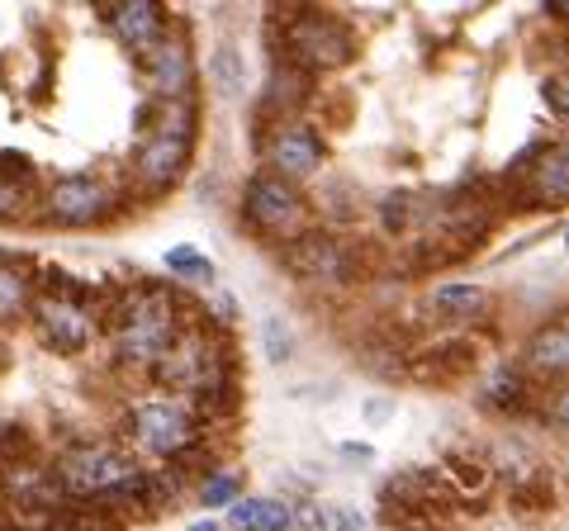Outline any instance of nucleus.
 I'll list each match as a JSON object with an SVG mask.
<instances>
[{"mask_svg":"<svg viewBox=\"0 0 569 531\" xmlns=\"http://www.w3.org/2000/svg\"><path fill=\"white\" fill-rule=\"evenodd\" d=\"M194 313H200V304L171 280L104 285L100 342L110 347V361L123 375H152V365L167 357V347L181 338V328Z\"/></svg>","mask_w":569,"mask_h":531,"instance_id":"1","label":"nucleus"},{"mask_svg":"<svg viewBox=\"0 0 569 531\" xmlns=\"http://www.w3.org/2000/svg\"><path fill=\"white\" fill-rule=\"evenodd\" d=\"M119 447L133 451L142 465L162 470V465H176L181 455L200 451L209 441V428L194 409L181 399V394H162V389H152V394H133L129 403L119 409Z\"/></svg>","mask_w":569,"mask_h":531,"instance_id":"2","label":"nucleus"},{"mask_svg":"<svg viewBox=\"0 0 569 531\" xmlns=\"http://www.w3.org/2000/svg\"><path fill=\"white\" fill-rule=\"evenodd\" d=\"M194 138H200V104L148 100V110L138 119V148H133V186L148 200L181 186V176L190 171V157H194Z\"/></svg>","mask_w":569,"mask_h":531,"instance_id":"3","label":"nucleus"},{"mask_svg":"<svg viewBox=\"0 0 569 531\" xmlns=\"http://www.w3.org/2000/svg\"><path fill=\"white\" fill-rule=\"evenodd\" d=\"M148 380L162 389V394H181V399H200V394H219V389H238L233 342H228V332L200 309L181 328V338L167 347V357L152 365Z\"/></svg>","mask_w":569,"mask_h":531,"instance_id":"4","label":"nucleus"},{"mask_svg":"<svg viewBox=\"0 0 569 531\" xmlns=\"http://www.w3.org/2000/svg\"><path fill=\"white\" fill-rule=\"evenodd\" d=\"M266 33H271L276 62H290L305 77L342 72L356 58V33L342 14H332V10H313V6L276 10L271 20H266Z\"/></svg>","mask_w":569,"mask_h":531,"instance_id":"5","label":"nucleus"},{"mask_svg":"<svg viewBox=\"0 0 569 531\" xmlns=\"http://www.w3.org/2000/svg\"><path fill=\"white\" fill-rule=\"evenodd\" d=\"M238 209H242V223L252 228V238L276 242V247L295 242L299 233H309L313 219H318L309 194L299 186H290V181H280V176H271L266 167L247 176V186L238 194Z\"/></svg>","mask_w":569,"mask_h":531,"instance_id":"6","label":"nucleus"},{"mask_svg":"<svg viewBox=\"0 0 569 531\" xmlns=\"http://www.w3.org/2000/svg\"><path fill=\"white\" fill-rule=\"evenodd\" d=\"M52 474L67 499L77 503H100L104 493H114L123 480H133L142 470V460L133 451H123L119 441H71L48 460Z\"/></svg>","mask_w":569,"mask_h":531,"instance_id":"7","label":"nucleus"},{"mask_svg":"<svg viewBox=\"0 0 569 531\" xmlns=\"http://www.w3.org/2000/svg\"><path fill=\"white\" fill-rule=\"evenodd\" d=\"M276 257L295 280H305V285H323V290L351 285V280L366 275V252L361 247H356L351 238H342V233H332V228H323V223H313L309 233H299L295 242L276 247Z\"/></svg>","mask_w":569,"mask_h":531,"instance_id":"8","label":"nucleus"},{"mask_svg":"<svg viewBox=\"0 0 569 531\" xmlns=\"http://www.w3.org/2000/svg\"><path fill=\"white\" fill-rule=\"evenodd\" d=\"M123 200H129V194L114 190L104 176L67 171L39 190V219L58 223V228H96V223H110L123 209Z\"/></svg>","mask_w":569,"mask_h":531,"instance_id":"9","label":"nucleus"},{"mask_svg":"<svg viewBox=\"0 0 569 531\" xmlns=\"http://www.w3.org/2000/svg\"><path fill=\"white\" fill-rule=\"evenodd\" d=\"M29 328L48 351L58 357H81L100 342V304H81V299H52L33 294Z\"/></svg>","mask_w":569,"mask_h":531,"instance_id":"10","label":"nucleus"},{"mask_svg":"<svg viewBox=\"0 0 569 531\" xmlns=\"http://www.w3.org/2000/svg\"><path fill=\"white\" fill-rule=\"evenodd\" d=\"M261 157H266V171L280 176V181H309V176L323 171L328 162V138L313 129V123H271L261 133Z\"/></svg>","mask_w":569,"mask_h":531,"instance_id":"11","label":"nucleus"},{"mask_svg":"<svg viewBox=\"0 0 569 531\" xmlns=\"http://www.w3.org/2000/svg\"><path fill=\"white\" fill-rule=\"evenodd\" d=\"M142 86H148L152 104L167 100H194V81H200V67H194V48L186 33H167L157 48H148L138 58Z\"/></svg>","mask_w":569,"mask_h":531,"instance_id":"12","label":"nucleus"},{"mask_svg":"<svg viewBox=\"0 0 569 531\" xmlns=\"http://www.w3.org/2000/svg\"><path fill=\"white\" fill-rule=\"evenodd\" d=\"M522 375L537 389H550V384L569 380V304L560 313H550L546 323L527 338V347H522Z\"/></svg>","mask_w":569,"mask_h":531,"instance_id":"13","label":"nucleus"},{"mask_svg":"<svg viewBox=\"0 0 569 531\" xmlns=\"http://www.w3.org/2000/svg\"><path fill=\"white\" fill-rule=\"evenodd\" d=\"M100 24L114 33V39L133 52V62L142 58L148 48H157L171 33V14L152 0H114V6L100 10Z\"/></svg>","mask_w":569,"mask_h":531,"instance_id":"14","label":"nucleus"},{"mask_svg":"<svg viewBox=\"0 0 569 531\" xmlns=\"http://www.w3.org/2000/svg\"><path fill=\"white\" fill-rule=\"evenodd\" d=\"M522 194H531V209L569 204V138L565 143L531 148L522 162Z\"/></svg>","mask_w":569,"mask_h":531,"instance_id":"15","label":"nucleus"},{"mask_svg":"<svg viewBox=\"0 0 569 531\" xmlns=\"http://www.w3.org/2000/svg\"><path fill=\"white\" fill-rule=\"evenodd\" d=\"M475 370H479V342H466V338L418 347L413 361H408V375H413L418 384H432V389H447L456 380H470Z\"/></svg>","mask_w":569,"mask_h":531,"instance_id":"16","label":"nucleus"},{"mask_svg":"<svg viewBox=\"0 0 569 531\" xmlns=\"http://www.w3.org/2000/svg\"><path fill=\"white\" fill-rule=\"evenodd\" d=\"M475 399H479V409H489V413H498V418L541 413L537 384L522 375V365H493L489 375L475 384Z\"/></svg>","mask_w":569,"mask_h":531,"instance_id":"17","label":"nucleus"},{"mask_svg":"<svg viewBox=\"0 0 569 531\" xmlns=\"http://www.w3.org/2000/svg\"><path fill=\"white\" fill-rule=\"evenodd\" d=\"M309 100H313V77H305L290 62H276L271 81H266V96L257 104V114H261L266 129H271V123H295Z\"/></svg>","mask_w":569,"mask_h":531,"instance_id":"18","label":"nucleus"},{"mask_svg":"<svg viewBox=\"0 0 569 531\" xmlns=\"http://www.w3.org/2000/svg\"><path fill=\"white\" fill-rule=\"evenodd\" d=\"M39 167L29 162L24 152L0 148V223L24 219L33 204H39Z\"/></svg>","mask_w":569,"mask_h":531,"instance_id":"19","label":"nucleus"},{"mask_svg":"<svg viewBox=\"0 0 569 531\" xmlns=\"http://www.w3.org/2000/svg\"><path fill=\"white\" fill-rule=\"evenodd\" d=\"M33 261L0 252V328L14 323V318H29L33 309Z\"/></svg>","mask_w":569,"mask_h":531,"instance_id":"20","label":"nucleus"},{"mask_svg":"<svg viewBox=\"0 0 569 531\" xmlns=\"http://www.w3.org/2000/svg\"><path fill=\"white\" fill-rule=\"evenodd\" d=\"M427 309H432V318H441V323H479V318L489 313V290L470 285V280H447V285L432 290Z\"/></svg>","mask_w":569,"mask_h":531,"instance_id":"21","label":"nucleus"},{"mask_svg":"<svg viewBox=\"0 0 569 531\" xmlns=\"http://www.w3.org/2000/svg\"><path fill=\"white\" fill-rule=\"evenodd\" d=\"M228 527L233 531H295V518L284 499H252V493H242L228 508Z\"/></svg>","mask_w":569,"mask_h":531,"instance_id":"22","label":"nucleus"},{"mask_svg":"<svg viewBox=\"0 0 569 531\" xmlns=\"http://www.w3.org/2000/svg\"><path fill=\"white\" fill-rule=\"evenodd\" d=\"M441 474H447V484H451L466 503H475L479 493L493 484L489 460H485V455H470V451H447V460H441Z\"/></svg>","mask_w":569,"mask_h":531,"instance_id":"23","label":"nucleus"},{"mask_svg":"<svg viewBox=\"0 0 569 531\" xmlns=\"http://www.w3.org/2000/svg\"><path fill=\"white\" fill-rule=\"evenodd\" d=\"M209 81L223 100L247 96V58L238 52V43H219L209 52Z\"/></svg>","mask_w":569,"mask_h":531,"instance_id":"24","label":"nucleus"},{"mask_svg":"<svg viewBox=\"0 0 569 531\" xmlns=\"http://www.w3.org/2000/svg\"><path fill=\"white\" fill-rule=\"evenodd\" d=\"M167 271H171V285L186 280V285H213V261L194 247H171L167 252Z\"/></svg>","mask_w":569,"mask_h":531,"instance_id":"25","label":"nucleus"},{"mask_svg":"<svg viewBox=\"0 0 569 531\" xmlns=\"http://www.w3.org/2000/svg\"><path fill=\"white\" fill-rule=\"evenodd\" d=\"M190 493H194V503H204V508H233L242 499V480L233 470H213Z\"/></svg>","mask_w":569,"mask_h":531,"instance_id":"26","label":"nucleus"},{"mask_svg":"<svg viewBox=\"0 0 569 531\" xmlns=\"http://www.w3.org/2000/svg\"><path fill=\"white\" fill-rule=\"evenodd\" d=\"M380 223H385V233H408L413 228V194L389 190L380 200Z\"/></svg>","mask_w":569,"mask_h":531,"instance_id":"27","label":"nucleus"},{"mask_svg":"<svg viewBox=\"0 0 569 531\" xmlns=\"http://www.w3.org/2000/svg\"><path fill=\"white\" fill-rule=\"evenodd\" d=\"M20 460H33V437L20 422H6L0 428V465H20Z\"/></svg>","mask_w":569,"mask_h":531,"instance_id":"28","label":"nucleus"},{"mask_svg":"<svg viewBox=\"0 0 569 531\" xmlns=\"http://www.w3.org/2000/svg\"><path fill=\"white\" fill-rule=\"evenodd\" d=\"M541 418L550 422V428H560V432H569V380H560V384H550L546 394H541Z\"/></svg>","mask_w":569,"mask_h":531,"instance_id":"29","label":"nucleus"},{"mask_svg":"<svg viewBox=\"0 0 569 531\" xmlns=\"http://www.w3.org/2000/svg\"><path fill=\"white\" fill-rule=\"evenodd\" d=\"M541 100H546V110H550V114L569 123V67L541 81Z\"/></svg>","mask_w":569,"mask_h":531,"instance_id":"30","label":"nucleus"},{"mask_svg":"<svg viewBox=\"0 0 569 531\" xmlns=\"http://www.w3.org/2000/svg\"><path fill=\"white\" fill-rule=\"evenodd\" d=\"M266 357H271V361H284V357H290V332H284V338H280V318H266Z\"/></svg>","mask_w":569,"mask_h":531,"instance_id":"31","label":"nucleus"},{"mask_svg":"<svg viewBox=\"0 0 569 531\" xmlns=\"http://www.w3.org/2000/svg\"><path fill=\"white\" fill-rule=\"evenodd\" d=\"M550 20H569V0H556V6H546Z\"/></svg>","mask_w":569,"mask_h":531,"instance_id":"32","label":"nucleus"},{"mask_svg":"<svg viewBox=\"0 0 569 531\" xmlns=\"http://www.w3.org/2000/svg\"><path fill=\"white\" fill-rule=\"evenodd\" d=\"M190 531H219V527H213V522H194Z\"/></svg>","mask_w":569,"mask_h":531,"instance_id":"33","label":"nucleus"},{"mask_svg":"<svg viewBox=\"0 0 569 531\" xmlns=\"http://www.w3.org/2000/svg\"><path fill=\"white\" fill-rule=\"evenodd\" d=\"M0 531H6V522H0Z\"/></svg>","mask_w":569,"mask_h":531,"instance_id":"34","label":"nucleus"}]
</instances>
